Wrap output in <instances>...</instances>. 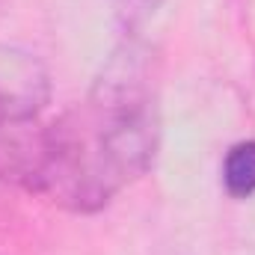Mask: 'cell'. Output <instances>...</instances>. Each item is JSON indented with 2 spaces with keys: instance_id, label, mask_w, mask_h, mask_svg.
Masks as SVG:
<instances>
[{
  "instance_id": "6da1fadb",
  "label": "cell",
  "mask_w": 255,
  "mask_h": 255,
  "mask_svg": "<svg viewBox=\"0 0 255 255\" xmlns=\"http://www.w3.org/2000/svg\"><path fill=\"white\" fill-rule=\"evenodd\" d=\"M157 136L160 116L148 51L125 42L107 60L86 107L45 128L36 193L71 211H98L116 190L151 169Z\"/></svg>"
},
{
  "instance_id": "277c9868",
  "label": "cell",
  "mask_w": 255,
  "mask_h": 255,
  "mask_svg": "<svg viewBox=\"0 0 255 255\" xmlns=\"http://www.w3.org/2000/svg\"><path fill=\"white\" fill-rule=\"evenodd\" d=\"M116 3H119V12L128 21H139V18H145L148 12H154L160 6V0H116Z\"/></svg>"
},
{
  "instance_id": "3957f363",
  "label": "cell",
  "mask_w": 255,
  "mask_h": 255,
  "mask_svg": "<svg viewBox=\"0 0 255 255\" xmlns=\"http://www.w3.org/2000/svg\"><path fill=\"white\" fill-rule=\"evenodd\" d=\"M223 184L235 199H247L255 193V139H244L229 148L223 160Z\"/></svg>"
},
{
  "instance_id": "7a4b0ae2",
  "label": "cell",
  "mask_w": 255,
  "mask_h": 255,
  "mask_svg": "<svg viewBox=\"0 0 255 255\" xmlns=\"http://www.w3.org/2000/svg\"><path fill=\"white\" fill-rule=\"evenodd\" d=\"M45 154V128L36 125V116L18 113L0 98V178L36 190L39 169Z\"/></svg>"
}]
</instances>
